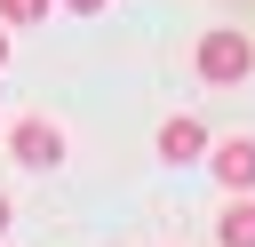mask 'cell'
<instances>
[{
  "label": "cell",
  "instance_id": "6da1fadb",
  "mask_svg": "<svg viewBox=\"0 0 255 247\" xmlns=\"http://www.w3.org/2000/svg\"><path fill=\"white\" fill-rule=\"evenodd\" d=\"M247 72H255L247 32H207V40H199V80H207V88H239Z\"/></svg>",
  "mask_w": 255,
  "mask_h": 247
},
{
  "label": "cell",
  "instance_id": "7a4b0ae2",
  "mask_svg": "<svg viewBox=\"0 0 255 247\" xmlns=\"http://www.w3.org/2000/svg\"><path fill=\"white\" fill-rule=\"evenodd\" d=\"M8 151H16L24 167H56V159H64V135H56L48 120H16V127H8Z\"/></svg>",
  "mask_w": 255,
  "mask_h": 247
},
{
  "label": "cell",
  "instance_id": "3957f363",
  "mask_svg": "<svg viewBox=\"0 0 255 247\" xmlns=\"http://www.w3.org/2000/svg\"><path fill=\"white\" fill-rule=\"evenodd\" d=\"M207 175H215L223 191H255V143H247V135L215 143V151H207Z\"/></svg>",
  "mask_w": 255,
  "mask_h": 247
},
{
  "label": "cell",
  "instance_id": "277c9868",
  "mask_svg": "<svg viewBox=\"0 0 255 247\" xmlns=\"http://www.w3.org/2000/svg\"><path fill=\"white\" fill-rule=\"evenodd\" d=\"M199 151H207V127L199 120H167L159 127V159H199Z\"/></svg>",
  "mask_w": 255,
  "mask_h": 247
},
{
  "label": "cell",
  "instance_id": "5b68a950",
  "mask_svg": "<svg viewBox=\"0 0 255 247\" xmlns=\"http://www.w3.org/2000/svg\"><path fill=\"white\" fill-rule=\"evenodd\" d=\"M215 239H223V247H255V199H239V207H223V223H215Z\"/></svg>",
  "mask_w": 255,
  "mask_h": 247
},
{
  "label": "cell",
  "instance_id": "8992f818",
  "mask_svg": "<svg viewBox=\"0 0 255 247\" xmlns=\"http://www.w3.org/2000/svg\"><path fill=\"white\" fill-rule=\"evenodd\" d=\"M0 16H8V24H40V16H48V0H0Z\"/></svg>",
  "mask_w": 255,
  "mask_h": 247
},
{
  "label": "cell",
  "instance_id": "52a82bcc",
  "mask_svg": "<svg viewBox=\"0 0 255 247\" xmlns=\"http://www.w3.org/2000/svg\"><path fill=\"white\" fill-rule=\"evenodd\" d=\"M64 8H72V16H96V8H104V0H64Z\"/></svg>",
  "mask_w": 255,
  "mask_h": 247
},
{
  "label": "cell",
  "instance_id": "ba28073f",
  "mask_svg": "<svg viewBox=\"0 0 255 247\" xmlns=\"http://www.w3.org/2000/svg\"><path fill=\"white\" fill-rule=\"evenodd\" d=\"M0 231H8V199H0Z\"/></svg>",
  "mask_w": 255,
  "mask_h": 247
},
{
  "label": "cell",
  "instance_id": "9c48e42d",
  "mask_svg": "<svg viewBox=\"0 0 255 247\" xmlns=\"http://www.w3.org/2000/svg\"><path fill=\"white\" fill-rule=\"evenodd\" d=\"M0 64H8V40H0Z\"/></svg>",
  "mask_w": 255,
  "mask_h": 247
}]
</instances>
